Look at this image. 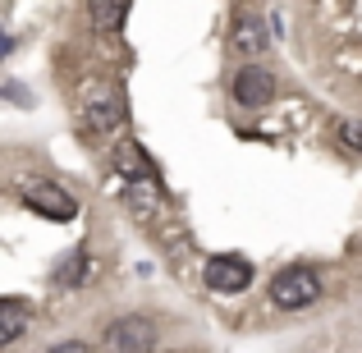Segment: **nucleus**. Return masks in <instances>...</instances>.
I'll use <instances>...</instances> for the list:
<instances>
[{
    "instance_id": "1",
    "label": "nucleus",
    "mask_w": 362,
    "mask_h": 353,
    "mask_svg": "<svg viewBox=\"0 0 362 353\" xmlns=\"http://www.w3.org/2000/svg\"><path fill=\"white\" fill-rule=\"evenodd\" d=\"M78 124L92 138H106L124 124V101L106 79H83L78 83Z\"/></svg>"
},
{
    "instance_id": "2",
    "label": "nucleus",
    "mask_w": 362,
    "mask_h": 353,
    "mask_svg": "<svg viewBox=\"0 0 362 353\" xmlns=\"http://www.w3.org/2000/svg\"><path fill=\"white\" fill-rule=\"evenodd\" d=\"M321 294H326V280H321L312 266H284V271L271 280V303L275 308H289V312L312 308Z\"/></svg>"
},
{
    "instance_id": "3",
    "label": "nucleus",
    "mask_w": 362,
    "mask_h": 353,
    "mask_svg": "<svg viewBox=\"0 0 362 353\" xmlns=\"http://www.w3.org/2000/svg\"><path fill=\"white\" fill-rule=\"evenodd\" d=\"M202 280H206V289H211V294H243L247 284H252V262L239 257V253H221V257L206 262Z\"/></svg>"
},
{
    "instance_id": "4",
    "label": "nucleus",
    "mask_w": 362,
    "mask_h": 353,
    "mask_svg": "<svg viewBox=\"0 0 362 353\" xmlns=\"http://www.w3.org/2000/svg\"><path fill=\"white\" fill-rule=\"evenodd\" d=\"M28 207H33L37 216H46V221H74L78 216V202H74V193H64L60 184H51V179H37V184H28Z\"/></svg>"
},
{
    "instance_id": "5",
    "label": "nucleus",
    "mask_w": 362,
    "mask_h": 353,
    "mask_svg": "<svg viewBox=\"0 0 362 353\" xmlns=\"http://www.w3.org/2000/svg\"><path fill=\"white\" fill-rule=\"evenodd\" d=\"M101 345L119 349V353H142V349L156 345V326H151L147 317H119V321H110V326H106Z\"/></svg>"
},
{
    "instance_id": "6",
    "label": "nucleus",
    "mask_w": 362,
    "mask_h": 353,
    "mask_svg": "<svg viewBox=\"0 0 362 353\" xmlns=\"http://www.w3.org/2000/svg\"><path fill=\"white\" fill-rule=\"evenodd\" d=\"M271 97H275L271 69H262V64H243L239 79H234V101L247 106V110H262V106H271Z\"/></svg>"
},
{
    "instance_id": "7",
    "label": "nucleus",
    "mask_w": 362,
    "mask_h": 353,
    "mask_svg": "<svg viewBox=\"0 0 362 353\" xmlns=\"http://www.w3.org/2000/svg\"><path fill=\"white\" fill-rule=\"evenodd\" d=\"M33 326V308L23 299H0V345H14Z\"/></svg>"
},
{
    "instance_id": "8",
    "label": "nucleus",
    "mask_w": 362,
    "mask_h": 353,
    "mask_svg": "<svg viewBox=\"0 0 362 353\" xmlns=\"http://www.w3.org/2000/svg\"><path fill=\"white\" fill-rule=\"evenodd\" d=\"M110 166H115L124 179H156V170L147 166V156H142L138 142H119V147L110 151Z\"/></svg>"
},
{
    "instance_id": "9",
    "label": "nucleus",
    "mask_w": 362,
    "mask_h": 353,
    "mask_svg": "<svg viewBox=\"0 0 362 353\" xmlns=\"http://www.w3.org/2000/svg\"><path fill=\"white\" fill-rule=\"evenodd\" d=\"M129 5L133 0H92V28H97V33H119Z\"/></svg>"
},
{
    "instance_id": "10",
    "label": "nucleus",
    "mask_w": 362,
    "mask_h": 353,
    "mask_svg": "<svg viewBox=\"0 0 362 353\" xmlns=\"http://www.w3.org/2000/svg\"><path fill=\"white\" fill-rule=\"evenodd\" d=\"M262 46H266V28H262V18H243L239 33H234V51H239V55H257Z\"/></svg>"
},
{
    "instance_id": "11",
    "label": "nucleus",
    "mask_w": 362,
    "mask_h": 353,
    "mask_svg": "<svg viewBox=\"0 0 362 353\" xmlns=\"http://www.w3.org/2000/svg\"><path fill=\"white\" fill-rule=\"evenodd\" d=\"M78 280H83V253H74L69 262L55 271V284H69V289H78Z\"/></svg>"
},
{
    "instance_id": "12",
    "label": "nucleus",
    "mask_w": 362,
    "mask_h": 353,
    "mask_svg": "<svg viewBox=\"0 0 362 353\" xmlns=\"http://www.w3.org/2000/svg\"><path fill=\"white\" fill-rule=\"evenodd\" d=\"M339 142H344L349 151H362V129H358L354 120H344V124H339Z\"/></svg>"
},
{
    "instance_id": "13",
    "label": "nucleus",
    "mask_w": 362,
    "mask_h": 353,
    "mask_svg": "<svg viewBox=\"0 0 362 353\" xmlns=\"http://www.w3.org/2000/svg\"><path fill=\"white\" fill-rule=\"evenodd\" d=\"M78 349H88V345H83V340H60V345H55V353H78Z\"/></svg>"
},
{
    "instance_id": "14",
    "label": "nucleus",
    "mask_w": 362,
    "mask_h": 353,
    "mask_svg": "<svg viewBox=\"0 0 362 353\" xmlns=\"http://www.w3.org/2000/svg\"><path fill=\"white\" fill-rule=\"evenodd\" d=\"M0 55H9V37L5 33H0Z\"/></svg>"
}]
</instances>
